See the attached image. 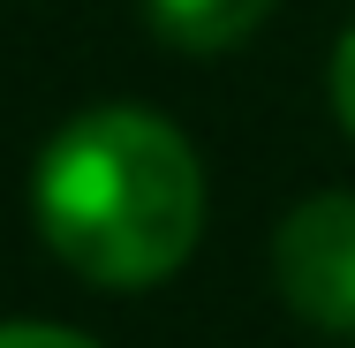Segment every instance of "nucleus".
Returning <instances> with one entry per match:
<instances>
[{
  "label": "nucleus",
  "instance_id": "obj_1",
  "mask_svg": "<svg viewBox=\"0 0 355 348\" xmlns=\"http://www.w3.org/2000/svg\"><path fill=\"white\" fill-rule=\"evenodd\" d=\"M205 219V151L159 106L98 99L69 114L31 159V227L46 258L98 295L166 288L197 258Z\"/></svg>",
  "mask_w": 355,
  "mask_h": 348
},
{
  "label": "nucleus",
  "instance_id": "obj_2",
  "mask_svg": "<svg viewBox=\"0 0 355 348\" xmlns=\"http://www.w3.org/2000/svg\"><path fill=\"white\" fill-rule=\"evenodd\" d=\"M272 288L325 341H355V190H310L272 227Z\"/></svg>",
  "mask_w": 355,
  "mask_h": 348
},
{
  "label": "nucleus",
  "instance_id": "obj_3",
  "mask_svg": "<svg viewBox=\"0 0 355 348\" xmlns=\"http://www.w3.org/2000/svg\"><path fill=\"white\" fill-rule=\"evenodd\" d=\"M272 8H280V0H144V23H151L159 46L205 61V53L250 46V38L272 23Z\"/></svg>",
  "mask_w": 355,
  "mask_h": 348
},
{
  "label": "nucleus",
  "instance_id": "obj_4",
  "mask_svg": "<svg viewBox=\"0 0 355 348\" xmlns=\"http://www.w3.org/2000/svg\"><path fill=\"white\" fill-rule=\"evenodd\" d=\"M325 99H333V122L355 144V23L333 38V61H325Z\"/></svg>",
  "mask_w": 355,
  "mask_h": 348
},
{
  "label": "nucleus",
  "instance_id": "obj_5",
  "mask_svg": "<svg viewBox=\"0 0 355 348\" xmlns=\"http://www.w3.org/2000/svg\"><path fill=\"white\" fill-rule=\"evenodd\" d=\"M0 348H98V341L61 318H0Z\"/></svg>",
  "mask_w": 355,
  "mask_h": 348
}]
</instances>
